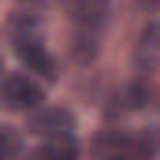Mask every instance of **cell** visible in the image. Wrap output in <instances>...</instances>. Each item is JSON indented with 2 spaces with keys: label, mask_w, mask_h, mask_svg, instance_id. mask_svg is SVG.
I'll list each match as a JSON object with an SVG mask.
<instances>
[{
  "label": "cell",
  "mask_w": 160,
  "mask_h": 160,
  "mask_svg": "<svg viewBox=\"0 0 160 160\" xmlns=\"http://www.w3.org/2000/svg\"><path fill=\"white\" fill-rule=\"evenodd\" d=\"M160 142H149L134 130H101L93 138V160H153Z\"/></svg>",
  "instance_id": "cell-1"
},
{
  "label": "cell",
  "mask_w": 160,
  "mask_h": 160,
  "mask_svg": "<svg viewBox=\"0 0 160 160\" xmlns=\"http://www.w3.org/2000/svg\"><path fill=\"white\" fill-rule=\"evenodd\" d=\"M22 160H78V149H75V142H41Z\"/></svg>",
  "instance_id": "cell-7"
},
{
  "label": "cell",
  "mask_w": 160,
  "mask_h": 160,
  "mask_svg": "<svg viewBox=\"0 0 160 160\" xmlns=\"http://www.w3.org/2000/svg\"><path fill=\"white\" fill-rule=\"evenodd\" d=\"M71 15L86 34H97L112 19V0H71Z\"/></svg>",
  "instance_id": "cell-5"
},
{
  "label": "cell",
  "mask_w": 160,
  "mask_h": 160,
  "mask_svg": "<svg viewBox=\"0 0 160 160\" xmlns=\"http://www.w3.org/2000/svg\"><path fill=\"white\" fill-rule=\"evenodd\" d=\"M30 130L41 142H75V116L67 108H45L30 119Z\"/></svg>",
  "instance_id": "cell-3"
},
{
  "label": "cell",
  "mask_w": 160,
  "mask_h": 160,
  "mask_svg": "<svg viewBox=\"0 0 160 160\" xmlns=\"http://www.w3.org/2000/svg\"><path fill=\"white\" fill-rule=\"evenodd\" d=\"M0 101H4L8 112H34L45 101V89L30 75H8L4 86H0Z\"/></svg>",
  "instance_id": "cell-2"
},
{
  "label": "cell",
  "mask_w": 160,
  "mask_h": 160,
  "mask_svg": "<svg viewBox=\"0 0 160 160\" xmlns=\"http://www.w3.org/2000/svg\"><path fill=\"white\" fill-rule=\"evenodd\" d=\"M0 138H4V160H19V130L15 127H4Z\"/></svg>",
  "instance_id": "cell-8"
},
{
  "label": "cell",
  "mask_w": 160,
  "mask_h": 160,
  "mask_svg": "<svg viewBox=\"0 0 160 160\" xmlns=\"http://www.w3.org/2000/svg\"><path fill=\"white\" fill-rule=\"evenodd\" d=\"M11 48H15V56L22 60V67H30L34 75H41V78H56V75H60L52 52L41 45V38H19V41H11Z\"/></svg>",
  "instance_id": "cell-4"
},
{
  "label": "cell",
  "mask_w": 160,
  "mask_h": 160,
  "mask_svg": "<svg viewBox=\"0 0 160 160\" xmlns=\"http://www.w3.org/2000/svg\"><path fill=\"white\" fill-rule=\"evenodd\" d=\"M134 63L138 71H160V22H149L142 34H138V45H134Z\"/></svg>",
  "instance_id": "cell-6"
}]
</instances>
